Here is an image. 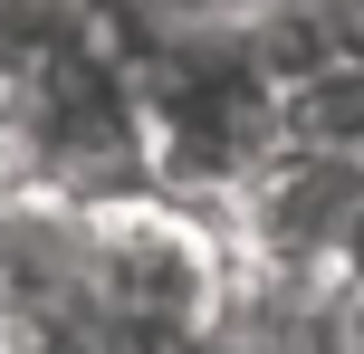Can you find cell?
Wrapping results in <instances>:
<instances>
[{"mask_svg": "<svg viewBox=\"0 0 364 354\" xmlns=\"http://www.w3.org/2000/svg\"><path fill=\"white\" fill-rule=\"evenodd\" d=\"M230 249L259 268H316V278H346L364 268V153L336 144H278L269 163L240 182L230 201Z\"/></svg>", "mask_w": 364, "mask_h": 354, "instance_id": "1", "label": "cell"}]
</instances>
